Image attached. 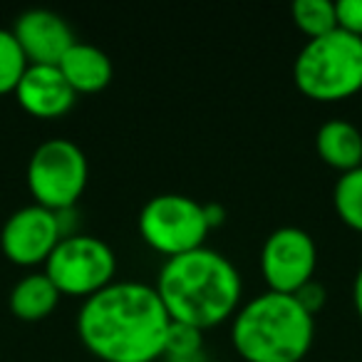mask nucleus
<instances>
[{
	"mask_svg": "<svg viewBox=\"0 0 362 362\" xmlns=\"http://www.w3.org/2000/svg\"><path fill=\"white\" fill-rule=\"evenodd\" d=\"M293 82L313 102H345L362 92V37L332 30L308 40L293 62Z\"/></svg>",
	"mask_w": 362,
	"mask_h": 362,
	"instance_id": "4",
	"label": "nucleus"
},
{
	"mask_svg": "<svg viewBox=\"0 0 362 362\" xmlns=\"http://www.w3.org/2000/svg\"><path fill=\"white\" fill-rule=\"evenodd\" d=\"M42 271L62 296L87 300L115 283L117 256L102 238L75 233L57 243Z\"/></svg>",
	"mask_w": 362,
	"mask_h": 362,
	"instance_id": "7",
	"label": "nucleus"
},
{
	"mask_svg": "<svg viewBox=\"0 0 362 362\" xmlns=\"http://www.w3.org/2000/svg\"><path fill=\"white\" fill-rule=\"evenodd\" d=\"M28 192L33 202L50 211L75 209L90 181V166L80 144L55 136L35 146L28 161Z\"/></svg>",
	"mask_w": 362,
	"mask_h": 362,
	"instance_id": "5",
	"label": "nucleus"
},
{
	"mask_svg": "<svg viewBox=\"0 0 362 362\" xmlns=\"http://www.w3.org/2000/svg\"><path fill=\"white\" fill-rule=\"evenodd\" d=\"M13 95L23 112L35 119H60L77 102L75 90L57 65H30Z\"/></svg>",
	"mask_w": 362,
	"mask_h": 362,
	"instance_id": "11",
	"label": "nucleus"
},
{
	"mask_svg": "<svg viewBox=\"0 0 362 362\" xmlns=\"http://www.w3.org/2000/svg\"><path fill=\"white\" fill-rule=\"evenodd\" d=\"M352 303H355V310L362 320V266L357 268L355 281H352Z\"/></svg>",
	"mask_w": 362,
	"mask_h": 362,
	"instance_id": "22",
	"label": "nucleus"
},
{
	"mask_svg": "<svg viewBox=\"0 0 362 362\" xmlns=\"http://www.w3.org/2000/svg\"><path fill=\"white\" fill-rule=\"evenodd\" d=\"M332 206L347 228L362 233V166L340 174L332 189Z\"/></svg>",
	"mask_w": 362,
	"mask_h": 362,
	"instance_id": "16",
	"label": "nucleus"
},
{
	"mask_svg": "<svg viewBox=\"0 0 362 362\" xmlns=\"http://www.w3.org/2000/svg\"><path fill=\"white\" fill-rule=\"evenodd\" d=\"M60 72L67 80V85L75 90V95H95L110 87L115 67L112 60L102 47L90 45V42H80L67 50V55L60 60Z\"/></svg>",
	"mask_w": 362,
	"mask_h": 362,
	"instance_id": "12",
	"label": "nucleus"
},
{
	"mask_svg": "<svg viewBox=\"0 0 362 362\" xmlns=\"http://www.w3.org/2000/svg\"><path fill=\"white\" fill-rule=\"evenodd\" d=\"M315 340V315L286 293H258L231 317V345L243 362H300Z\"/></svg>",
	"mask_w": 362,
	"mask_h": 362,
	"instance_id": "3",
	"label": "nucleus"
},
{
	"mask_svg": "<svg viewBox=\"0 0 362 362\" xmlns=\"http://www.w3.org/2000/svg\"><path fill=\"white\" fill-rule=\"evenodd\" d=\"M204 216H206V223L209 228H218L223 226V221H226V209L221 206V204H204Z\"/></svg>",
	"mask_w": 362,
	"mask_h": 362,
	"instance_id": "21",
	"label": "nucleus"
},
{
	"mask_svg": "<svg viewBox=\"0 0 362 362\" xmlns=\"http://www.w3.org/2000/svg\"><path fill=\"white\" fill-rule=\"evenodd\" d=\"M62 293L55 288V283L45 276V271H33L23 276L13 286L8 305L11 313L23 322H40L55 313Z\"/></svg>",
	"mask_w": 362,
	"mask_h": 362,
	"instance_id": "14",
	"label": "nucleus"
},
{
	"mask_svg": "<svg viewBox=\"0 0 362 362\" xmlns=\"http://www.w3.org/2000/svg\"><path fill=\"white\" fill-rule=\"evenodd\" d=\"M315 238L298 226H281L261 246V273L268 291L296 296L303 286L315 281Z\"/></svg>",
	"mask_w": 362,
	"mask_h": 362,
	"instance_id": "8",
	"label": "nucleus"
},
{
	"mask_svg": "<svg viewBox=\"0 0 362 362\" xmlns=\"http://www.w3.org/2000/svg\"><path fill=\"white\" fill-rule=\"evenodd\" d=\"M28 67L30 62L23 55L13 30L0 28V95H13Z\"/></svg>",
	"mask_w": 362,
	"mask_h": 362,
	"instance_id": "17",
	"label": "nucleus"
},
{
	"mask_svg": "<svg viewBox=\"0 0 362 362\" xmlns=\"http://www.w3.org/2000/svg\"><path fill=\"white\" fill-rule=\"evenodd\" d=\"M164 362H211L206 355V350L199 352V355H189V357H171V360H164Z\"/></svg>",
	"mask_w": 362,
	"mask_h": 362,
	"instance_id": "23",
	"label": "nucleus"
},
{
	"mask_svg": "<svg viewBox=\"0 0 362 362\" xmlns=\"http://www.w3.org/2000/svg\"><path fill=\"white\" fill-rule=\"evenodd\" d=\"M13 35L30 65H60L67 50L77 42L65 18L42 8L18 16Z\"/></svg>",
	"mask_w": 362,
	"mask_h": 362,
	"instance_id": "10",
	"label": "nucleus"
},
{
	"mask_svg": "<svg viewBox=\"0 0 362 362\" xmlns=\"http://www.w3.org/2000/svg\"><path fill=\"white\" fill-rule=\"evenodd\" d=\"M315 151L340 174L362 166V132L347 119H327L315 134Z\"/></svg>",
	"mask_w": 362,
	"mask_h": 362,
	"instance_id": "13",
	"label": "nucleus"
},
{
	"mask_svg": "<svg viewBox=\"0 0 362 362\" xmlns=\"http://www.w3.org/2000/svg\"><path fill=\"white\" fill-rule=\"evenodd\" d=\"M139 236L151 251L166 258L204 248L211 233L204 216V204L184 194H159L139 211Z\"/></svg>",
	"mask_w": 362,
	"mask_h": 362,
	"instance_id": "6",
	"label": "nucleus"
},
{
	"mask_svg": "<svg viewBox=\"0 0 362 362\" xmlns=\"http://www.w3.org/2000/svg\"><path fill=\"white\" fill-rule=\"evenodd\" d=\"M154 291L174 322L209 330L236 315L243 298V278L223 253L204 246L166 258Z\"/></svg>",
	"mask_w": 362,
	"mask_h": 362,
	"instance_id": "2",
	"label": "nucleus"
},
{
	"mask_svg": "<svg viewBox=\"0 0 362 362\" xmlns=\"http://www.w3.org/2000/svg\"><path fill=\"white\" fill-rule=\"evenodd\" d=\"M169 325L159 293L139 281H115L77 313L80 342L102 362L159 360Z\"/></svg>",
	"mask_w": 362,
	"mask_h": 362,
	"instance_id": "1",
	"label": "nucleus"
},
{
	"mask_svg": "<svg viewBox=\"0 0 362 362\" xmlns=\"http://www.w3.org/2000/svg\"><path fill=\"white\" fill-rule=\"evenodd\" d=\"M62 241L57 214L37 204L18 209L0 228V251L13 266H45L50 253Z\"/></svg>",
	"mask_w": 362,
	"mask_h": 362,
	"instance_id": "9",
	"label": "nucleus"
},
{
	"mask_svg": "<svg viewBox=\"0 0 362 362\" xmlns=\"http://www.w3.org/2000/svg\"><path fill=\"white\" fill-rule=\"evenodd\" d=\"M296 298L310 315H317V310H322V305H325V288L317 281H310L296 293Z\"/></svg>",
	"mask_w": 362,
	"mask_h": 362,
	"instance_id": "20",
	"label": "nucleus"
},
{
	"mask_svg": "<svg viewBox=\"0 0 362 362\" xmlns=\"http://www.w3.org/2000/svg\"><path fill=\"white\" fill-rule=\"evenodd\" d=\"M204 350H206V347H204V330L171 320L169 330H166L164 352H161L164 360H171V357L199 355V352H204Z\"/></svg>",
	"mask_w": 362,
	"mask_h": 362,
	"instance_id": "18",
	"label": "nucleus"
},
{
	"mask_svg": "<svg viewBox=\"0 0 362 362\" xmlns=\"http://www.w3.org/2000/svg\"><path fill=\"white\" fill-rule=\"evenodd\" d=\"M337 28L355 37H362V0H340L335 3Z\"/></svg>",
	"mask_w": 362,
	"mask_h": 362,
	"instance_id": "19",
	"label": "nucleus"
},
{
	"mask_svg": "<svg viewBox=\"0 0 362 362\" xmlns=\"http://www.w3.org/2000/svg\"><path fill=\"white\" fill-rule=\"evenodd\" d=\"M291 18L293 25L308 40H315V37L337 30V13L332 0H296L291 6Z\"/></svg>",
	"mask_w": 362,
	"mask_h": 362,
	"instance_id": "15",
	"label": "nucleus"
}]
</instances>
